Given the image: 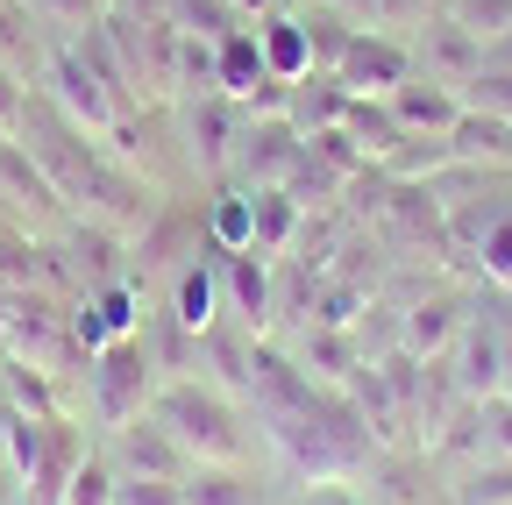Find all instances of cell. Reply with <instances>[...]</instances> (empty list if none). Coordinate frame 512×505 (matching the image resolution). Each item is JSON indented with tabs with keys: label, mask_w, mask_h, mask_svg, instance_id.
Wrapping results in <instances>:
<instances>
[{
	"label": "cell",
	"mask_w": 512,
	"mask_h": 505,
	"mask_svg": "<svg viewBox=\"0 0 512 505\" xmlns=\"http://www.w3.org/2000/svg\"><path fill=\"white\" fill-rule=\"evenodd\" d=\"M0 392H8V406H15V413H29V420L64 413V399L50 392V370L22 363V356H8V363H0Z\"/></svg>",
	"instance_id": "7402d4cb"
},
{
	"label": "cell",
	"mask_w": 512,
	"mask_h": 505,
	"mask_svg": "<svg viewBox=\"0 0 512 505\" xmlns=\"http://www.w3.org/2000/svg\"><path fill=\"white\" fill-rule=\"evenodd\" d=\"M207 242L221 249V257H235V249L256 242V200H249V185H228V193L207 207Z\"/></svg>",
	"instance_id": "ffe728a7"
},
{
	"label": "cell",
	"mask_w": 512,
	"mask_h": 505,
	"mask_svg": "<svg viewBox=\"0 0 512 505\" xmlns=\"http://www.w3.org/2000/svg\"><path fill=\"white\" fill-rule=\"evenodd\" d=\"M178 491H185V505H264V484H256L249 470H207V463L192 470Z\"/></svg>",
	"instance_id": "603a6c76"
},
{
	"label": "cell",
	"mask_w": 512,
	"mask_h": 505,
	"mask_svg": "<svg viewBox=\"0 0 512 505\" xmlns=\"http://www.w3.org/2000/svg\"><path fill=\"white\" fill-rule=\"evenodd\" d=\"M342 129H349V136L363 143V157H370V164H384V157H392V150L406 143L399 114L384 107V100H356V93H349V114H342Z\"/></svg>",
	"instance_id": "ac0fdd59"
},
{
	"label": "cell",
	"mask_w": 512,
	"mask_h": 505,
	"mask_svg": "<svg viewBox=\"0 0 512 505\" xmlns=\"http://www.w3.org/2000/svg\"><path fill=\"white\" fill-rule=\"evenodd\" d=\"M420 50H427V65L448 72V79H477V72H484V43H477L463 22H434Z\"/></svg>",
	"instance_id": "44dd1931"
},
{
	"label": "cell",
	"mask_w": 512,
	"mask_h": 505,
	"mask_svg": "<svg viewBox=\"0 0 512 505\" xmlns=\"http://www.w3.org/2000/svg\"><path fill=\"white\" fill-rule=\"evenodd\" d=\"M463 498H470V505H505V498H512V456H498L491 470H477Z\"/></svg>",
	"instance_id": "1f68e13d"
},
{
	"label": "cell",
	"mask_w": 512,
	"mask_h": 505,
	"mask_svg": "<svg viewBox=\"0 0 512 505\" xmlns=\"http://www.w3.org/2000/svg\"><path fill=\"white\" fill-rule=\"evenodd\" d=\"M349 36H356V22H349V15H335V8H320V15H306V43H313V72H335V65H342V50H349Z\"/></svg>",
	"instance_id": "484cf974"
},
{
	"label": "cell",
	"mask_w": 512,
	"mask_h": 505,
	"mask_svg": "<svg viewBox=\"0 0 512 505\" xmlns=\"http://www.w3.org/2000/svg\"><path fill=\"white\" fill-rule=\"evenodd\" d=\"M349 114V86L335 72H306L292 93H285V121L299 136H320V129H335V121Z\"/></svg>",
	"instance_id": "4fadbf2b"
},
{
	"label": "cell",
	"mask_w": 512,
	"mask_h": 505,
	"mask_svg": "<svg viewBox=\"0 0 512 505\" xmlns=\"http://www.w3.org/2000/svg\"><path fill=\"white\" fill-rule=\"evenodd\" d=\"M384 107L399 114V129H406V136H448V129L463 121V100L448 93L441 79H406V86L384 93Z\"/></svg>",
	"instance_id": "30bf717a"
},
{
	"label": "cell",
	"mask_w": 512,
	"mask_h": 505,
	"mask_svg": "<svg viewBox=\"0 0 512 505\" xmlns=\"http://www.w3.org/2000/svg\"><path fill=\"white\" fill-rule=\"evenodd\" d=\"M221 299L235 306V321H242L249 335H264V328H271L278 285H271V257H264V249H235V257L221 264Z\"/></svg>",
	"instance_id": "9c48e42d"
},
{
	"label": "cell",
	"mask_w": 512,
	"mask_h": 505,
	"mask_svg": "<svg viewBox=\"0 0 512 505\" xmlns=\"http://www.w3.org/2000/svg\"><path fill=\"white\" fill-rule=\"evenodd\" d=\"M505 392H512V342H505Z\"/></svg>",
	"instance_id": "8d00e7d4"
},
{
	"label": "cell",
	"mask_w": 512,
	"mask_h": 505,
	"mask_svg": "<svg viewBox=\"0 0 512 505\" xmlns=\"http://www.w3.org/2000/svg\"><path fill=\"white\" fill-rule=\"evenodd\" d=\"M86 392H93V420H100L107 434L128 427V420H143L150 399H157V356H150V342H143V335H121V342L93 349Z\"/></svg>",
	"instance_id": "7a4b0ae2"
},
{
	"label": "cell",
	"mask_w": 512,
	"mask_h": 505,
	"mask_svg": "<svg viewBox=\"0 0 512 505\" xmlns=\"http://www.w3.org/2000/svg\"><path fill=\"white\" fill-rule=\"evenodd\" d=\"M0 65H8L22 86H29V79L43 86L50 43H43V22L29 15V0H0Z\"/></svg>",
	"instance_id": "7c38bea8"
},
{
	"label": "cell",
	"mask_w": 512,
	"mask_h": 505,
	"mask_svg": "<svg viewBox=\"0 0 512 505\" xmlns=\"http://www.w3.org/2000/svg\"><path fill=\"white\" fill-rule=\"evenodd\" d=\"M313 370L328 377V385L356 377V370H363V363H356V342H349L342 328H320V321H313V335H306V377H313Z\"/></svg>",
	"instance_id": "cb8c5ba5"
},
{
	"label": "cell",
	"mask_w": 512,
	"mask_h": 505,
	"mask_svg": "<svg viewBox=\"0 0 512 505\" xmlns=\"http://www.w3.org/2000/svg\"><path fill=\"white\" fill-rule=\"evenodd\" d=\"M249 29H256V50H264V65H271V79L299 86V79L313 72V43H306V15H285V8H271V15H256Z\"/></svg>",
	"instance_id": "8fae6325"
},
{
	"label": "cell",
	"mask_w": 512,
	"mask_h": 505,
	"mask_svg": "<svg viewBox=\"0 0 512 505\" xmlns=\"http://www.w3.org/2000/svg\"><path fill=\"white\" fill-rule=\"evenodd\" d=\"M320 505H356V498H349L342 484H328V498H320Z\"/></svg>",
	"instance_id": "d590c367"
},
{
	"label": "cell",
	"mask_w": 512,
	"mask_h": 505,
	"mask_svg": "<svg viewBox=\"0 0 512 505\" xmlns=\"http://www.w3.org/2000/svg\"><path fill=\"white\" fill-rule=\"evenodd\" d=\"M249 200H256V242L249 249H264V257L278 264L299 242V228H306V200H292L285 185H249Z\"/></svg>",
	"instance_id": "5bb4252c"
},
{
	"label": "cell",
	"mask_w": 512,
	"mask_h": 505,
	"mask_svg": "<svg viewBox=\"0 0 512 505\" xmlns=\"http://www.w3.org/2000/svg\"><path fill=\"white\" fill-rule=\"evenodd\" d=\"M114 505H185V491L164 477H121L114 470Z\"/></svg>",
	"instance_id": "f1b7e54d"
},
{
	"label": "cell",
	"mask_w": 512,
	"mask_h": 505,
	"mask_svg": "<svg viewBox=\"0 0 512 505\" xmlns=\"http://www.w3.org/2000/svg\"><path fill=\"white\" fill-rule=\"evenodd\" d=\"M498 420H505V427H498V456H512V399L498 406Z\"/></svg>",
	"instance_id": "836d02e7"
},
{
	"label": "cell",
	"mask_w": 512,
	"mask_h": 505,
	"mask_svg": "<svg viewBox=\"0 0 512 505\" xmlns=\"http://www.w3.org/2000/svg\"><path fill=\"white\" fill-rule=\"evenodd\" d=\"M448 150H456V164H512V121L484 114V107H463V121L448 129Z\"/></svg>",
	"instance_id": "e0dca14e"
},
{
	"label": "cell",
	"mask_w": 512,
	"mask_h": 505,
	"mask_svg": "<svg viewBox=\"0 0 512 505\" xmlns=\"http://www.w3.org/2000/svg\"><path fill=\"white\" fill-rule=\"evenodd\" d=\"M171 321H178V328H192V335L221 328V271L185 264V271H178V285H171Z\"/></svg>",
	"instance_id": "2e32d148"
},
{
	"label": "cell",
	"mask_w": 512,
	"mask_h": 505,
	"mask_svg": "<svg viewBox=\"0 0 512 505\" xmlns=\"http://www.w3.org/2000/svg\"><path fill=\"white\" fill-rule=\"evenodd\" d=\"M448 22H463L491 50L498 36H512V0H448Z\"/></svg>",
	"instance_id": "4316f807"
},
{
	"label": "cell",
	"mask_w": 512,
	"mask_h": 505,
	"mask_svg": "<svg viewBox=\"0 0 512 505\" xmlns=\"http://www.w3.org/2000/svg\"><path fill=\"white\" fill-rule=\"evenodd\" d=\"M271 8H278V0H235V15H242V22H256V15H271Z\"/></svg>",
	"instance_id": "e575fe53"
},
{
	"label": "cell",
	"mask_w": 512,
	"mask_h": 505,
	"mask_svg": "<svg viewBox=\"0 0 512 505\" xmlns=\"http://www.w3.org/2000/svg\"><path fill=\"white\" fill-rule=\"evenodd\" d=\"M456 335H463V306L456 299H420L406 313V356H441Z\"/></svg>",
	"instance_id": "d6986e66"
},
{
	"label": "cell",
	"mask_w": 512,
	"mask_h": 505,
	"mask_svg": "<svg viewBox=\"0 0 512 505\" xmlns=\"http://www.w3.org/2000/svg\"><path fill=\"white\" fill-rule=\"evenodd\" d=\"M456 392H463V399H498V392H505V342H498V328L463 321V370H456Z\"/></svg>",
	"instance_id": "9a60e30c"
},
{
	"label": "cell",
	"mask_w": 512,
	"mask_h": 505,
	"mask_svg": "<svg viewBox=\"0 0 512 505\" xmlns=\"http://www.w3.org/2000/svg\"><path fill=\"white\" fill-rule=\"evenodd\" d=\"M335 79H342L356 100H384L392 86L413 79V50H406L399 36H384V29H356L349 50H342V65H335Z\"/></svg>",
	"instance_id": "277c9868"
},
{
	"label": "cell",
	"mask_w": 512,
	"mask_h": 505,
	"mask_svg": "<svg viewBox=\"0 0 512 505\" xmlns=\"http://www.w3.org/2000/svg\"><path fill=\"white\" fill-rule=\"evenodd\" d=\"M22 129H29V86L0 65V136H15L22 143Z\"/></svg>",
	"instance_id": "f546056e"
},
{
	"label": "cell",
	"mask_w": 512,
	"mask_h": 505,
	"mask_svg": "<svg viewBox=\"0 0 512 505\" xmlns=\"http://www.w3.org/2000/svg\"><path fill=\"white\" fill-rule=\"evenodd\" d=\"M86 456H93V449H86V427H79L72 413L43 420L36 456H29V470H22V498H29V505H64V491H72V477H79Z\"/></svg>",
	"instance_id": "3957f363"
},
{
	"label": "cell",
	"mask_w": 512,
	"mask_h": 505,
	"mask_svg": "<svg viewBox=\"0 0 512 505\" xmlns=\"http://www.w3.org/2000/svg\"><path fill=\"white\" fill-rule=\"evenodd\" d=\"M107 8H114V0H29V15H36L50 36H79V29L107 22Z\"/></svg>",
	"instance_id": "d4e9b609"
},
{
	"label": "cell",
	"mask_w": 512,
	"mask_h": 505,
	"mask_svg": "<svg viewBox=\"0 0 512 505\" xmlns=\"http://www.w3.org/2000/svg\"><path fill=\"white\" fill-rule=\"evenodd\" d=\"M64 505H114V463L107 456H86L72 491H64Z\"/></svg>",
	"instance_id": "83f0119b"
},
{
	"label": "cell",
	"mask_w": 512,
	"mask_h": 505,
	"mask_svg": "<svg viewBox=\"0 0 512 505\" xmlns=\"http://www.w3.org/2000/svg\"><path fill=\"white\" fill-rule=\"evenodd\" d=\"M0 193H8V207H15L22 228H50V221H64V200H57L50 171H43V164L29 157V143H15V136H0Z\"/></svg>",
	"instance_id": "ba28073f"
},
{
	"label": "cell",
	"mask_w": 512,
	"mask_h": 505,
	"mask_svg": "<svg viewBox=\"0 0 512 505\" xmlns=\"http://www.w3.org/2000/svg\"><path fill=\"white\" fill-rule=\"evenodd\" d=\"M150 420H164L178 434V449L207 470H249V420L235 413V399L200 377H171L150 399Z\"/></svg>",
	"instance_id": "6da1fadb"
},
{
	"label": "cell",
	"mask_w": 512,
	"mask_h": 505,
	"mask_svg": "<svg viewBox=\"0 0 512 505\" xmlns=\"http://www.w3.org/2000/svg\"><path fill=\"white\" fill-rule=\"evenodd\" d=\"M299 157H306V136L292 129L285 114H249V121H242L235 164H242L249 185H285V178L299 171Z\"/></svg>",
	"instance_id": "52a82bcc"
},
{
	"label": "cell",
	"mask_w": 512,
	"mask_h": 505,
	"mask_svg": "<svg viewBox=\"0 0 512 505\" xmlns=\"http://www.w3.org/2000/svg\"><path fill=\"white\" fill-rule=\"evenodd\" d=\"M484 278H498V285H512V214L484 228Z\"/></svg>",
	"instance_id": "4dcf8cb0"
},
{
	"label": "cell",
	"mask_w": 512,
	"mask_h": 505,
	"mask_svg": "<svg viewBox=\"0 0 512 505\" xmlns=\"http://www.w3.org/2000/svg\"><path fill=\"white\" fill-rule=\"evenodd\" d=\"M328 8H335V15H349L356 29H370V8H377V0H328Z\"/></svg>",
	"instance_id": "d6a6232c"
},
{
	"label": "cell",
	"mask_w": 512,
	"mask_h": 505,
	"mask_svg": "<svg viewBox=\"0 0 512 505\" xmlns=\"http://www.w3.org/2000/svg\"><path fill=\"white\" fill-rule=\"evenodd\" d=\"M242 107L228 93H185V150L200 171H228L235 150H242Z\"/></svg>",
	"instance_id": "5b68a950"
},
{
	"label": "cell",
	"mask_w": 512,
	"mask_h": 505,
	"mask_svg": "<svg viewBox=\"0 0 512 505\" xmlns=\"http://www.w3.org/2000/svg\"><path fill=\"white\" fill-rule=\"evenodd\" d=\"M114 470H121V477H164V484H185L200 463L178 449V434H171L164 420L143 413V420L114 427Z\"/></svg>",
	"instance_id": "8992f818"
}]
</instances>
